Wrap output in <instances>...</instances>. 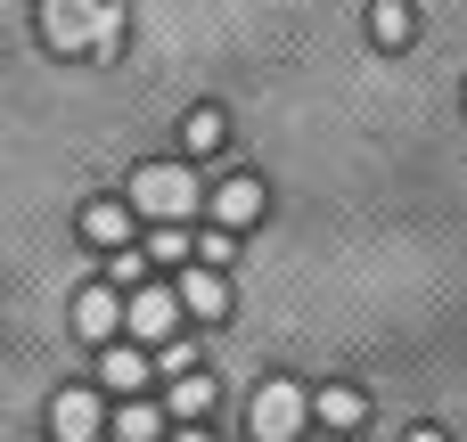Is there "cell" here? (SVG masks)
<instances>
[{"label": "cell", "instance_id": "6da1fadb", "mask_svg": "<svg viewBox=\"0 0 467 442\" xmlns=\"http://www.w3.org/2000/svg\"><path fill=\"white\" fill-rule=\"evenodd\" d=\"M123 205H131V221H189V213L205 205V189H197L189 164L164 156V164H140V172H131V197H123Z\"/></svg>", "mask_w": 467, "mask_h": 442}, {"label": "cell", "instance_id": "7a4b0ae2", "mask_svg": "<svg viewBox=\"0 0 467 442\" xmlns=\"http://www.w3.org/2000/svg\"><path fill=\"white\" fill-rule=\"evenodd\" d=\"M246 427H254V442H296L304 427H312V394H304L296 377H271V385L254 394Z\"/></svg>", "mask_w": 467, "mask_h": 442}, {"label": "cell", "instance_id": "3957f363", "mask_svg": "<svg viewBox=\"0 0 467 442\" xmlns=\"http://www.w3.org/2000/svg\"><path fill=\"white\" fill-rule=\"evenodd\" d=\"M123 336H131V344H164V336H181V295L156 287V279L123 287Z\"/></svg>", "mask_w": 467, "mask_h": 442}, {"label": "cell", "instance_id": "277c9868", "mask_svg": "<svg viewBox=\"0 0 467 442\" xmlns=\"http://www.w3.org/2000/svg\"><path fill=\"white\" fill-rule=\"evenodd\" d=\"M99 8H107V0H41V41H49L57 57H90Z\"/></svg>", "mask_w": 467, "mask_h": 442}, {"label": "cell", "instance_id": "5b68a950", "mask_svg": "<svg viewBox=\"0 0 467 442\" xmlns=\"http://www.w3.org/2000/svg\"><path fill=\"white\" fill-rule=\"evenodd\" d=\"M99 435H107V402L90 385H66L49 402V442H99Z\"/></svg>", "mask_w": 467, "mask_h": 442}, {"label": "cell", "instance_id": "8992f818", "mask_svg": "<svg viewBox=\"0 0 467 442\" xmlns=\"http://www.w3.org/2000/svg\"><path fill=\"white\" fill-rule=\"evenodd\" d=\"M74 336L82 344H115L123 336V287H82L74 295Z\"/></svg>", "mask_w": 467, "mask_h": 442}, {"label": "cell", "instance_id": "52a82bcc", "mask_svg": "<svg viewBox=\"0 0 467 442\" xmlns=\"http://www.w3.org/2000/svg\"><path fill=\"white\" fill-rule=\"evenodd\" d=\"M148 377H156L148 344H131V336L99 344V385H107V394H148Z\"/></svg>", "mask_w": 467, "mask_h": 442}, {"label": "cell", "instance_id": "ba28073f", "mask_svg": "<svg viewBox=\"0 0 467 442\" xmlns=\"http://www.w3.org/2000/svg\"><path fill=\"white\" fill-rule=\"evenodd\" d=\"M205 205H213L222 230H246V221H263V180H254V172H230V180H213Z\"/></svg>", "mask_w": 467, "mask_h": 442}, {"label": "cell", "instance_id": "9c48e42d", "mask_svg": "<svg viewBox=\"0 0 467 442\" xmlns=\"http://www.w3.org/2000/svg\"><path fill=\"white\" fill-rule=\"evenodd\" d=\"M172 295H181V320H230V279H222V271H205V262H197Z\"/></svg>", "mask_w": 467, "mask_h": 442}, {"label": "cell", "instance_id": "30bf717a", "mask_svg": "<svg viewBox=\"0 0 467 442\" xmlns=\"http://www.w3.org/2000/svg\"><path fill=\"white\" fill-rule=\"evenodd\" d=\"M213 377H197V369H181L172 385H164V418H181V427H197V418H213Z\"/></svg>", "mask_w": 467, "mask_h": 442}, {"label": "cell", "instance_id": "8fae6325", "mask_svg": "<svg viewBox=\"0 0 467 442\" xmlns=\"http://www.w3.org/2000/svg\"><path fill=\"white\" fill-rule=\"evenodd\" d=\"M312 418L337 427V435H353V427L369 418V394H361V385H320V394H312Z\"/></svg>", "mask_w": 467, "mask_h": 442}, {"label": "cell", "instance_id": "7c38bea8", "mask_svg": "<svg viewBox=\"0 0 467 442\" xmlns=\"http://www.w3.org/2000/svg\"><path fill=\"white\" fill-rule=\"evenodd\" d=\"M82 238L90 246H131V205H115V197H99V205H82Z\"/></svg>", "mask_w": 467, "mask_h": 442}, {"label": "cell", "instance_id": "4fadbf2b", "mask_svg": "<svg viewBox=\"0 0 467 442\" xmlns=\"http://www.w3.org/2000/svg\"><path fill=\"white\" fill-rule=\"evenodd\" d=\"M115 442H164V402H140V394H123V410L107 418Z\"/></svg>", "mask_w": 467, "mask_h": 442}, {"label": "cell", "instance_id": "5bb4252c", "mask_svg": "<svg viewBox=\"0 0 467 442\" xmlns=\"http://www.w3.org/2000/svg\"><path fill=\"white\" fill-rule=\"evenodd\" d=\"M156 271H181V262H197V246H189V230L181 221H148V246H140Z\"/></svg>", "mask_w": 467, "mask_h": 442}, {"label": "cell", "instance_id": "9a60e30c", "mask_svg": "<svg viewBox=\"0 0 467 442\" xmlns=\"http://www.w3.org/2000/svg\"><path fill=\"white\" fill-rule=\"evenodd\" d=\"M369 33H378V49H402V41L419 33V8H410V0H378V8H369Z\"/></svg>", "mask_w": 467, "mask_h": 442}, {"label": "cell", "instance_id": "2e32d148", "mask_svg": "<svg viewBox=\"0 0 467 442\" xmlns=\"http://www.w3.org/2000/svg\"><path fill=\"white\" fill-rule=\"evenodd\" d=\"M222 139H230V115H222V107H197V115H189V131H181V148H189V156H213Z\"/></svg>", "mask_w": 467, "mask_h": 442}, {"label": "cell", "instance_id": "e0dca14e", "mask_svg": "<svg viewBox=\"0 0 467 442\" xmlns=\"http://www.w3.org/2000/svg\"><path fill=\"white\" fill-rule=\"evenodd\" d=\"M123 25H131V16H123V0H107V8H99V33H90V57H99V66H115V57H123Z\"/></svg>", "mask_w": 467, "mask_h": 442}, {"label": "cell", "instance_id": "ac0fdd59", "mask_svg": "<svg viewBox=\"0 0 467 442\" xmlns=\"http://www.w3.org/2000/svg\"><path fill=\"white\" fill-rule=\"evenodd\" d=\"M189 246H197V262H205V271H222V262L238 254V230H222V221H213V230H205V238H189Z\"/></svg>", "mask_w": 467, "mask_h": 442}, {"label": "cell", "instance_id": "d6986e66", "mask_svg": "<svg viewBox=\"0 0 467 442\" xmlns=\"http://www.w3.org/2000/svg\"><path fill=\"white\" fill-rule=\"evenodd\" d=\"M140 279H148V254L140 246H115L107 254V287H140Z\"/></svg>", "mask_w": 467, "mask_h": 442}, {"label": "cell", "instance_id": "ffe728a7", "mask_svg": "<svg viewBox=\"0 0 467 442\" xmlns=\"http://www.w3.org/2000/svg\"><path fill=\"white\" fill-rule=\"evenodd\" d=\"M181 369H197V344L189 336H164L156 344V377H181Z\"/></svg>", "mask_w": 467, "mask_h": 442}, {"label": "cell", "instance_id": "44dd1931", "mask_svg": "<svg viewBox=\"0 0 467 442\" xmlns=\"http://www.w3.org/2000/svg\"><path fill=\"white\" fill-rule=\"evenodd\" d=\"M402 442H443V427H410V435H402Z\"/></svg>", "mask_w": 467, "mask_h": 442}, {"label": "cell", "instance_id": "7402d4cb", "mask_svg": "<svg viewBox=\"0 0 467 442\" xmlns=\"http://www.w3.org/2000/svg\"><path fill=\"white\" fill-rule=\"evenodd\" d=\"M172 442H213V435H205V418H197V427H181V435H172Z\"/></svg>", "mask_w": 467, "mask_h": 442}]
</instances>
